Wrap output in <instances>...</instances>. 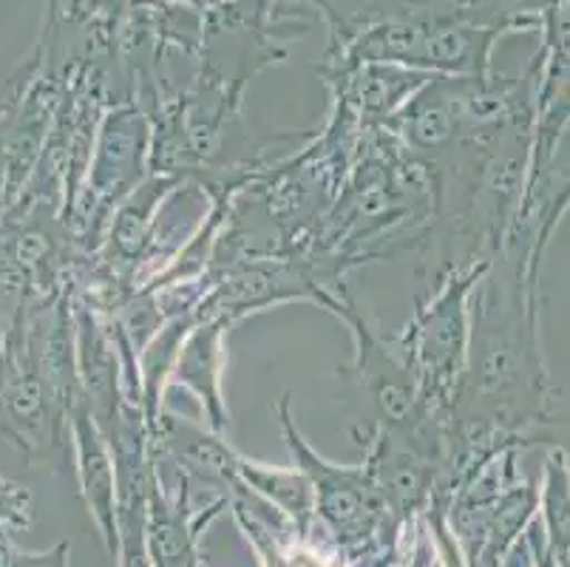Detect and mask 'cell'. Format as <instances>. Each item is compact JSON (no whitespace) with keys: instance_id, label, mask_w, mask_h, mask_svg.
<instances>
[{"instance_id":"cell-1","label":"cell","mask_w":570,"mask_h":567,"mask_svg":"<svg viewBox=\"0 0 570 567\" xmlns=\"http://www.w3.org/2000/svg\"><path fill=\"white\" fill-rule=\"evenodd\" d=\"M154 565L157 567H196L194 530L185 525V517H170L157 502V522H154Z\"/></svg>"}]
</instances>
